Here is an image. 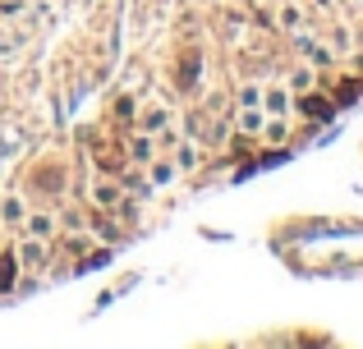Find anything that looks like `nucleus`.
Here are the masks:
<instances>
[{"instance_id":"f257e3e1","label":"nucleus","mask_w":363,"mask_h":349,"mask_svg":"<svg viewBox=\"0 0 363 349\" xmlns=\"http://www.w3.org/2000/svg\"><path fill=\"white\" fill-rule=\"evenodd\" d=\"M303 110H308V115H331V101H322V97H308V101H303Z\"/></svg>"},{"instance_id":"f03ea898","label":"nucleus","mask_w":363,"mask_h":349,"mask_svg":"<svg viewBox=\"0 0 363 349\" xmlns=\"http://www.w3.org/2000/svg\"><path fill=\"white\" fill-rule=\"evenodd\" d=\"M9 280H14V262L0 258V290H9Z\"/></svg>"},{"instance_id":"7ed1b4c3","label":"nucleus","mask_w":363,"mask_h":349,"mask_svg":"<svg viewBox=\"0 0 363 349\" xmlns=\"http://www.w3.org/2000/svg\"><path fill=\"white\" fill-rule=\"evenodd\" d=\"M116 198H120L116 184H97V202H116Z\"/></svg>"},{"instance_id":"20e7f679","label":"nucleus","mask_w":363,"mask_h":349,"mask_svg":"<svg viewBox=\"0 0 363 349\" xmlns=\"http://www.w3.org/2000/svg\"><path fill=\"white\" fill-rule=\"evenodd\" d=\"M290 106V97H285V92H272V97H267V110H285Z\"/></svg>"},{"instance_id":"39448f33","label":"nucleus","mask_w":363,"mask_h":349,"mask_svg":"<svg viewBox=\"0 0 363 349\" xmlns=\"http://www.w3.org/2000/svg\"><path fill=\"white\" fill-rule=\"evenodd\" d=\"M133 156H138V161H147V156H152V143H147V138H138V143H133Z\"/></svg>"},{"instance_id":"423d86ee","label":"nucleus","mask_w":363,"mask_h":349,"mask_svg":"<svg viewBox=\"0 0 363 349\" xmlns=\"http://www.w3.org/2000/svg\"><path fill=\"white\" fill-rule=\"evenodd\" d=\"M23 253H28V262H42V258H46V248H42V244H28Z\"/></svg>"},{"instance_id":"0eeeda50","label":"nucleus","mask_w":363,"mask_h":349,"mask_svg":"<svg viewBox=\"0 0 363 349\" xmlns=\"http://www.w3.org/2000/svg\"><path fill=\"white\" fill-rule=\"evenodd\" d=\"M359 5H363V0H359Z\"/></svg>"}]
</instances>
